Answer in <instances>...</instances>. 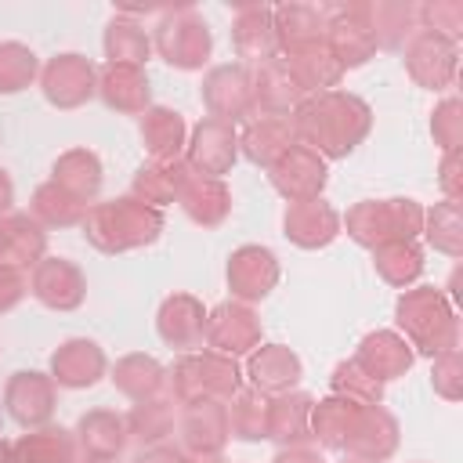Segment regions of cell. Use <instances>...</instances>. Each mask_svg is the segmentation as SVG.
<instances>
[{
    "label": "cell",
    "instance_id": "cell-40",
    "mask_svg": "<svg viewBox=\"0 0 463 463\" xmlns=\"http://www.w3.org/2000/svg\"><path fill=\"white\" fill-rule=\"evenodd\" d=\"M76 438L87 449V456H119V449L127 445V423L109 409H94L80 420Z\"/></svg>",
    "mask_w": 463,
    "mask_h": 463
},
{
    "label": "cell",
    "instance_id": "cell-36",
    "mask_svg": "<svg viewBox=\"0 0 463 463\" xmlns=\"http://www.w3.org/2000/svg\"><path fill=\"white\" fill-rule=\"evenodd\" d=\"M112 383H116V391H123L127 398L148 402V398H159V391H163V383H166V373H163V365H159L156 358H148V354H127V358L116 362Z\"/></svg>",
    "mask_w": 463,
    "mask_h": 463
},
{
    "label": "cell",
    "instance_id": "cell-46",
    "mask_svg": "<svg viewBox=\"0 0 463 463\" xmlns=\"http://www.w3.org/2000/svg\"><path fill=\"white\" fill-rule=\"evenodd\" d=\"M423 232L430 239L434 250L449 253V257H459L463 250V217H459V203H434L430 213H423Z\"/></svg>",
    "mask_w": 463,
    "mask_h": 463
},
{
    "label": "cell",
    "instance_id": "cell-3",
    "mask_svg": "<svg viewBox=\"0 0 463 463\" xmlns=\"http://www.w3.org/2000/svg\"><path fill=\"white\" fill-rule=\"evenodd\" d=\"M394 315L409 336V347H420L423 354H441V351L456 347L459 326H456V311L441 289H434V286L405 289L398 297Z\"/></svg>",
    "mask_w": 463,
    "mask_h": 463
},
{
    "label": "cell",
    "instance_id": "cell-28",
    "mask_svg": "<svg viewBox=\"0 0 463 463\" xmlns=\"http://www.w3.org/2000/svg\"><path fill=\"white\" fill-rule=\"evenodd\" d=\"M188 177H192V166L184 159H152L134 177V199H141V203L159 210V206H166V203H174L181 195Z\"/></svg>",
    "mask_w": 463,
    "mask_h": 463
},
{
    "label": "cell",
    "instance_id": "cell-32",
    "mask_svg": "<svg viewBox=\"0 0 463 463\" xmlns=\"http://www.w3.org/2000/svg\"><path fill=\"white\" fill-rule=\"evenodd\" d=\"M98 90L109 109H119V112L148 109V80L141 65H105L98 76Z\"/></svg>",
    "mask_w": 463,
    "mask_h": 463
},
{
    "label": "cell",
    "instance_id": "cell-44",
    "mask_svg": "<svg viewBox=\"0 0 463 463\" xmlns=\"http://www.w3.org/2000/svg\"><path fill=\"white\" fill-rule=\"evenodd\" d=\"M264 420H268V398L253 387H239L232 394V405H228V434L242 438V441H257L264 438Z\"/></svg>",
    "mask_w": 463,
    "mask_h": 463
},
{
    "label": "cell",
    "instance_id": "cell-13",
    "mask_svg": "<svg viewBox=\"0 0 463 463\" xmlns=\"http://www.w3.org/2000/svg\"><path fill=\"white\" fill-rule=\"evenodd\" d=\"M344 449L354 459L365 463H380L398 449V420L383 409V405H362L354 412V423L344 438Z\"/></svg>",
    "mask_w": 463,
    "mask_h": 463
},
{
    "label": "cell",
    "instance_id": "cell-59",
    "mask_svg": "<svg viewBox=\"0 0 463 463\" xmlns=\"http://www.w3.org/2000/svg\"><path fill=\"white\" fill-rule=\"evenodd\" d=\"M83 463H119V459L116 456H87Z\"/></svg>",
    "mask_w": 463,
    "mask_h": 463
},
{
    "label": "cell",
    "instance_id": "cell-17",
    "mask_svg": "<svg viewBox=\"0 0 463 463\" xmlns=\"http://www.w3.org/2000/svg\"><path fill=\"white\" fill-rule=\"evenodd\" d=\"M33 293L54 311H72V307H80V300L87 293V279L72 260L47 257L33 268Z\"/></svg>",
    "mask_w": 463,
    "mask_h": 463
},
{
    "label": "cell",
    "instance_id": "cell-16",
    "mask_svg": "<svg viewBox=\"0 0 463 463\" xmlns=\"http://www.w3.org/2000/svg\"><path fill=\"white\" fill-rule=\"evenodd\" d=\"M177 430L188 456H217L228 441V409L221 402H192L184 405Z\"/></svg>",
    "mask_w": 463,
    "mask_h": 463
},
{
    "label": "cell",
    "instance_id": "cell-1",
    "mask_svg": "<svg viewBox=\"0 0 463 463\" xmlns=\"http://www.w3.org/2000/svg\"><path fill=\"white\" fill-rule=\"evenodd\" d=\"M369 105L344 90H322L300 98L289 123L300 145L315 148L318 156H347L365 134H369Z\"/></svg>",
    "mask_w": 463,
    "mask_h": 463
},
{
    "label": "cell",
    "instance_id": "cell-57",
    "mask_svg": "<svg viewBox=\"0 0 463 463\" xmlns=\"http://www.w3.org/2000/svg\"><path fill=\"white\" fill-rule=\"evenodd\" d=\"M181 463H221L217 456H181Z\"/></svg>",
    "mask_w": 463,
    "mask_h": 463
},
{
    "label": "cell",
    "instance_id": "cell-29",
    "mask_svg": "<svg viewBox=\"0 0 463 463\" xmlns=\"http://www.w3.org/2000/svg\"><path fill=\"white\" fill-rule=\"evenodd\" d=\"M242 152L260 163V166H271L282 152H289L297 145V134H293V123L289 116H257L246 123L242 137H239Z\"/></svg>",
    "mask_w": 463,
    "mask_h": 463
},
{
    "label": "cell",
    "instance_id": "cell-18",
    "mask_svg": "<svg viewBox=\"0 0 463 463\" xmlns=\"http://www.w3.org/2000/svg\"><path fill=\"white\" fill-rule=\"evenodd\" d=\"M232 43H235L239 58H250L260 65L279 58V36H275V22H271V7L239 4L235 22H232Z\"/></svg>",
    "mask_w": 463,
    "mask_h": 463
},
{
    "label": "cell",
    "instance_id": "cell-37",
    "mask_svg": "<svg viewBox=\"0 0 463 463\" xmlns=\"http://www.w3.org/2000/svg\"><path fill=\"white\" fill-rule=\"evenodd\" d=\"M14 463H76V441L61 427H40L22 434L14 445Z\"/></svg>",
    "mask_w": 463,
    "mask_h": 463
},
{
    "label": "cell",
    "instance_id": "cell-23",
    "mask_svg": "<svg viewBox=\"0 0 463 463\" xmlns=\"http://www.w3.org/2000/svg\"><path fill=\"white\" fill-rule=\"evenodd\" d=\"M156 326L170 347H199L206 333V311L192 293H174L159 304Z\"/></svg>",
    "mask_w": 463,
    "mask_h": 463
},
{
    "label": "cell",
    "instance_id": "cell-38",
    "mask_svg": "<svg viewBox=\"0 0 463 463\" xmlns=\"http://www.w3.org/2000/svg\"><path fill=\"white\" fill-rule=\"evenodd\" d=\"M416 7L409 0H380L369 4V25H373V40L376 47H402L412 33H416Z\"/></svg>",
    "mask_w": 463,
    "mask_h": 463
},
{
    "label": "cell",
    "instance_id": "cell-34",
    "mask_svg": "<svg viewBox=\"0 0 463 463\" xmlns=\"http://www.w3.org/2000/svg\"><path fill=\"white\" fill-rule=\"evenodd\" d=\"M51 181L61 184V188H65L69 195H76L80 203H87V199H94L98 188H101V163H98V156L87 152V148H69V152L58 156Z\"/></svg>",
    "mask_w": 463,
    "mask_h": 463
},
{
    "label": "cell",
    "instance_id": "cell-30",
    "mask_svg": "<svg viewBox=\"0 0 463 463\" xmlns=\"http://www.w3.org/2000/svg\"><path fill=\"white\" fill-rule=\"evenodd\" d=\"M311 394L304 391H282L268 402V420H264V438L275 441H304L311 434Z\"/></svg>",
    "mask_w": 463,
    "mask_h": 463
},
{
    "label": "cell",
    "instance_id": "cell-33",
    "mask_svg": "<svg viewBox=\"0 0 463 463\" xmlns=\"http://www.w3.org/2000/svg\"><path fill=\"white\" fill-rule=\"evenodd\" d=\"M141 141L152 159H181L184 148V119L174 109H145L141 116Z\"/></svg>",
    "mask_w": 463,
    "mask_h": 463
},
{
    "label": "cell",
    "instance_id": "cell-58",
    "mask_svg": "<svg viewBox=\"0 0 463 463\" xmlns=\"http://www.w3.org/2000/svg\"><path fill=\"white\" fill-rule=\"evenodd\" d=\"M0 463H14V449L7 441H0Z\"/></svg>",
    "mask_w": 463,
    "mask_h": 463
},
{
    "label": "cell",
    "instance_id": "cell-27",
    "mask_svg": "<svg viewBox=\"0 0 463 463\" xmlns=\"http://www.w3.org/2000/svg\"><path fill=\"white\" fill-rule=\"evenodd\" d=\"M286 65H289V72H293V80H297V87H300L304 94H307V90H311V94H322V90L336 87L340 76H344L340 61L333 58V51H329L322 40L286 51Z\"/></svg>",
    "mask_w": 463,
    "mask_h": 463
},
{
    "label": "cell",
    "instance_id": "cell-26",
    "mask_svg": "<svg viewBox=\"0 0 463 463\" xmlns=\"http://www.w3.org/2000/svg\"><path fill=\"white\" fill-rule=\"evenodd\" d=\"M47 250V232L29 213H4L0 217V260L4 264H40Z\"/></svg>",
    "mask_w": 463,
    "mask_h": 463
},
{
    "label": "cell",
    "instance_id": "cell-11",
    "mask_svg": "<svg viewBox=\"0 0 463 463\" xmlns=\"http://www.w3.org/2000/svg\"><path fill=\"white\" fill-rule=\"evenodd\" d=\"M203 336L217 354L235 358V354H246L260 344V322L246 304L228 300V304H217L206 315V333Z\"/></svg>",
    "mask_w": 463,
    "mask_h": 463
},
{
    "label": "cell",
    "instance_id": "cell-31",
    "mask_svg": "<svg viewBox=\"0 0 463 463\" xmlns=\"http://www.w3.org/2000/svg\"><path fill=\"white\" fill-rule=\"evenodd\" d=\"M177 203L184 206V213H188L195 224L213 228V224H221V221L228 217V210H232V192L224 188V181H221V177L192 174V177H188V184L181 188Z\"/></svg>",
    "mask_w": 463,
    "mask_h": 463
},
{
    "label": "cell",
    "instance_id": "cell-24",
    "mask_svg": "<svg viewBox=\"0 0 463 463\" xmlns=\"http://www.w3.org/2000/svg\"><path fill=\"white\" fill-rule=\"evenodd\" d=\"M246 376L253 380V391L282 394V391H293V383L300 380V358L282 344H264V347L250 351Z\"/></svg>",
    "mask_w": 463,
    "mask_h": 463
},
{
    "label": "cell",
    "instance_id": "cell-2",
    "mask_svg": "<svg viewBox=\"0 0 463 463\" xmlns=\"http://www.w3.org/2000/svg\"><path fill=\"white\" fill-rule=\"evenodd\" d=\"M159 232H163V213L134 195L94 203L83 217V235L105 253L137 250V246L152 242Z\"/></svg>",
    "mask_w": 463,
    "mask_h": 463
},
{
    "label": "cell",
    "instance_id": "cell-55",
    "mask_svg": "<svg viewBox=\"0 0 463 463\" xmlns=\"http://www.w3.org/2000/svg\"><path fill=\"white\" fill-rule=\"evenodd\" d=\"M134 463H181V452L170 445H148Z\"/></svg>",
    "mask_w": 463,
    "mask_h": 463
},
{
    "label": "cell",
    "instance_id": "cell-7",
    "mask_svg": "<svg viewBox=\"0 0 463 463\" xmlns=\"http://www.w3.org/2000/svg\"><path fill=\"white\" fill-rule=\"evenodd\" d=\"M156 51L177 69H195L210 54V29L192 7H174L156 25Z\"/></svg>",
    "mask_w": 463,
    "mask_h": 463
},
{
    "label": "cell",
    "instance_id": "cell-47",
    "mask_svg": "<svg viewBox=\"0 0 463 463\" xmlns=\"http://www.w3.org/2000/svg\"><path fill=\"white\" fill-rule=\"evenodd\" d=\"M333 394H344V398L362 402V405H380L383 383L373 380V376L351 358V362H340V365L333 369Z\"/></svg>",
    "mask_w": 463,
    "mask_h": 463
},
{
    "label": "cell",
    "instance_id": "cell-25",
    "mask_svg": "<svg viewBox=\"0 0 463 463\" xmlns=\"http://www.w3.org/2000/svg\"><path fill=\"white\" fill-rule=\"evenodd\" d=\"M101 373H105V354L94 340L76 336L51 354V380L61 387H90Z\"/></svg>",
    "mask_w": 463,
    "mask_h": 463
},
{
    "label": "cell",
    "instance_id": "cell-45",
    "mask_svg": "<svg viewBox=\"0 0 463 463\" xmlns=\"http://www.w3.org/2000/svg\"><path fill=\"white\" fill-rule=\"evenodd\" d=\"M373 264L391 286H409L423 271V253L412 242H383L373 250Z\"/></svg>",
    "mask_w": 463,
    "mask_h": 463
},
{
    "label": "cell",
    "instance_id": "cell-5",
    "mask_svg": "<svg viewBox=\"0 0 463 463\" xmlns=\"http://www.w3.org/2000/svg\"><path fill=\"white\" fill-rule=\"evenodd\" d=\"M170 391L181 405L192 402H224L239 391V369L235 358L217 354V351H199V354H184L174 362L170 369Z\"/></svg>",
    "mask_w": 463,
    "mask_h": 463
},
{
    "label": "cell",
    "instance_id": "cell-41",
    "mask_svg": "<svg viewBox=\"0 0 463 463\" xmlns=\"http://www.w3.org/2000/svg\"><path fill=\"white\" fill-rule=\"evenodd\" d=\"M123 423H127V438L141 445H159L174 430V409L166 398H148V402H137Z\"/></svg>",
    "mask_w": 463,
    "mask_h": 463
},
{
    "label": "cell",
    "instance_id": "cell-51",
    "mask_svg": "<svg viewBox=\"0 0 463 463\" xmlns=\"http://www.w3.org/2000/svg\"><path fill=\"white\" fill-rule=\"evenodd\" d=\"M423 22H427V29H434V33H441V36H456L459 33V25H463V4L459 0H430V4H423L420 11H416Z\"/></svg>",
    "mask_w": 463,
    "mask_h": 463
},
{
    "label": "cell",
    "instance_id": "cell-9",
    "mask_svg": "<svg viewBox=\"0 0 463 463\" xmlns=\"http://www.w3.org/2000/svg\"><path fill=\"white\" fill-rule=\"evenodd\" d=\"M203 101L210 119L235 123L239 116L253 112V72L246 65H217L203 80Z\"/></svg>",
    "mask_w": 463,
    "mask_h": 463
},
{
    "label": "cell",
    "instance_id": "cell-12",
    "mask_svg": "<svg viewBox=\"0 0 463 463\" xmlns=\"http://www.w3.org/2000/svg\"><path fill=\"white\" fill-rule=\"evenodd\" d=\"M188 148V166L192 174H203V177H221L232 170L235 163V152H239V134L232 130V123L224 119H203L195 130H192V141L184 145Z\"/></svg>",
    "mask_w": 463,
    "mask_h": 463
},
{
    "label": "cell",
    "instance_id": "cell-14",
    "mask_svg": "<svg viewBox=\"0 0 463 463\" xmlns=\"http://www.w3.org/2000/svg\"><path fill=\"white\" fill-rule=\"evenodd\" d=\"M43 94L58 109H76L94 94V69L80 54H54L40 72Z\"/></svg>",
    "mask_w": 463,
    "mask_h": 463
},
{
    "label": "cell",
    "instance_id": "cell-35",
    "mask_svg": "<svg viewBox=\"0 0 463 463\" xmlns=\"http://www.w3.org/2000/svg\"><path fill=\"white\" fill-rule=\"evenodd\" d=\"M271 22H275L279 47H286V51L304 47V43H315L326 33V18L311 4H282V7L271 11Z\"/></svg>",
    "mask_w": 463,
    "mask_h": 463
},
{
    "label": "cell",
    "instance_id": "cell-39",
    "mask_svg": "<svg viewBox=\"0 0 463 463\" xmlns=\"http://www.w3.org/2000/svg\"><path fill=\"white\" fill-rule=\"evenodd\" d=\"M362 409V402H351L344 394H329L318 405H311V434L326 445V449H344V438L354 423V412Z\"/></svg>",
    "mask_w": 463,
    "mask_h": 463
},
{
    "label": "cell",
    "instance_id": "cell-54",
    "mask_svg": "<svg viewBox=\"0 0 463 463\" xmlns=\"http://www.w3.org/2000/svg\"><path fill=\"white\" fill-rule=\"evenodd\" d=\"M271 463H326L315 449H304V445H289V449H282Z\"/></svg>",
    "mask_w": 463,
    "mask_h": 463
},
{
    "label": "cell",
    "instance_id": "cell-6",
    "mask_svg": "<svg viewBox=\"0 0 463 463\" xmlns=\"http://www.w3.org/2000/svg\"><path fill=\"white\" fill-rule=\"evenodd\" d=\"M322 18H326L322 43L333 51L340 69L362 65L373 58L376 40H373V25H369V4H362V0L333 4L329 11H322Z\"/></svg>",
    "mask_w": 463,
    "mask_h": 463
},
{
    "label": "cell",
    "instance_id": "cell-48",
    "mask_svg": "<svg viewBox=\"0 0 463 463\" xmlns=\"http://www.w3.org/2000/svg\"><path fill=\"white\" fill-rule=\"evenodd\" d=\"M33 76H36V54L14 40L0 43V90L4 94L22 90V87H29Z\"/></svg>",
    "mask_w": 463,
    "mask_h": 463
},
{
    "label": "cell",
    "instance_id": "cell-20",
    "mask_svg": "<svg viewBox=\"0 0 463 463\" xmlns=\"http://www.w3.org/2000/svg\"><path fill=\"white\" fill-rule=\"evenodd\" d=\"M282 224H286V235H289L297 246L318 250V246H326V242L336 239V232H340V213H336L329 203H322V199H300V203H289Z\"/></svg>",
    "mask_w": 463,
    "mask_h": 463
},
{
    "label": "cell",
    "instance_id": "cell-52",
    "mask_svg": "<svg viewBox=\"0 0 463 463\" xmlns=\"http://www.w3.org/2000/svg\"><path fill=\"white\" fill-rule=\"evenodd\" d=\"M25 293V279L22 268L14 264H0V311H11Z\"/></svg>",
    "mask_w": 463,
    "mask_h": 463
},
{
    "label": "cell",
    "instance_id": "cell-43",
    "mask_svg": "<svg viewBox=\"0 0 463 463\" xmlns=\"http://www.w3.org/2000/svg\"><path fill=\"white\" fill-rule=\"evenodd\" d=\"M109 65H141L148 58V36L134 18H112L105 29Z\"/></svg>",
    "mask_w": 463,
    "mask_h": 463
},
{
    "label": "cell",
    "instance_id": "cell-21",
    "mask_svg": "<svg viewBox=\"0 0 463 463\" xmlns=\"http://www.w3.org/2000/svg\"><path fill=\"white\" fill-rule=\"evenodd\" d=\"M354 362L373 376V380H398L405 376V369L412 365V347L405 336L391 333V329H376L358 344Z\"/></svg>",
    "mask_w": 463,
    "mask_h": 463
},
{
    "label": "cell",
    "instance_id": "cell-19",
    "mask_svg": "<svg viewBox=\"0 0 463 463\" xmlns=\"http://www.w3.org/2000/svg\"><path fill=\"white\" fill-rule=\"evenodd\" d=\"M4 402L22 427H40L54 412V380L43 373H14L7 380Z\"/></svg>",
    "mask_w": 463,
    "mask_h": 463
},
{
    "label": "cell",
    "instance_id": "cell-56",
    "mask_svg": "<svg viewBox=\"0 0 463 463\" xmlns=\"http://www.w3.org/2000/svg\"><path fill=\"white\" fill-rule=\"evenodd\" d=\"M11 195H14V192H11V181H7V174L0 170V213L11 206Z\"/></svg>",
    "mask_w": 463,
    "mask_h": 463
},
{
    "label": "cell",
    "instance_id": "cell-60",
    "mask_svg": "<svg viewBox=\"0 0 463 463\" xmlns=\"http://www.w3.org/2000/svg\"><path fill=\"white\" fill-rule=\"evenodd\" d=\"M347 463H365V459H347Z\"/></svg>",
    "mask_w": 463,
    "mask_h": 463
},
{
    "label": "cell",
    "instance_id": "cell-42",
    "mask_svg": "<svg viewBox=\"0 0 463 463\" xmlns=\"http://www.w3.org/2000/svg\"><path fill=\"white\" fill-rule=\"evenodd\" d=\"M33 217H36L40 224H58V228H65V224H76V221L87 217V203H80L76 195H69L61 184L47 181V184H40V188L33 192Z\"/></svg>",
    "mask_w": 463,
    "mask_h": 463
},
{
    "label": "cell",
    "instance_id": "cell-4",
    "mask_svg": "<svg viewBox=\"0 0 463 463\" xmlns=\"http://www.w3.org/2000/svg\"><path fill=\"white\" fill-rule=\"evenodd\" d=\"M344 224L354 242L376 250L383 242H412V235L423 232V210L412 199H369L351 206Z\"/></svg>",
    "mask_w": 463,
    "mask_h": 463
},
{
    "label": "cell",
    "instance_id": "cell-50",
    "mask_svg": "<svg viewBox=\"0 0 463 463\" xmlns=\"http://www.w3.org/2000/svg\"><path fill=\"white\" fill-rule=\"evenodd\" d=\"M430 380H434V391H438L441 398L459 402V394H463V362H459V347L434 354V373H430Z\"/></svg>",
    "mask_w": 463,
    "mask_h": 463
},
{
    "label": "cell",
    "instance_id": "cell-8",
    "mask_svg": "<svg viewBox=\"0 0 463 463\" xmlns=\"http://www.w3.org/2000/svg\"><path fill=\"white\" fill-rule=\"evenodd\" d=\"M456 40L434 33V29H416L405 43V69L420 87L441 90L456 80Z\"/></svg>",
    "mask_w": 463,
    "mask_h": 463
},
{
    "label": "cell",
    "instance_id": "cell-15",
    "mask_svg": "<svg viewBox=\"0 0 463 463\" xmlns=\"http://www.w3.org/2000/svg\"><path fill=\"white\" fill-rule=\"evenodd\" d=\"M279 282V260L268 246H239L228 257V289L239 300H260Z\"/></svg>",
    "mask_w": 463,
    "mask_h": 463
},
{
    "label": "cell",
    "instance_id": "cell-49",
    "mask_svg": "<svg viewBox=\"0 0 463 463\" xmlns=\"http://www.w3.org/2000/svg\"><path fill=\"white\" fill-rule=\"evenodd\" d=\"M430 130H434V141H438L445 152H456V148H459V141H463V109H459L456 98H445V101L434 109Z\"/></svg>",
    "mask_w": 463,
    "mask_h": 463
},
{
    "label": "cell",
    "instance_id": "cell-22",
    "mask_svg": "<svg viewBox=\"0 0 463 463\" xmlns=\"http://www.w3.org/2000/svg\"><path fill=\"white\" fill-rule=\"evenodd\" d=\"M304 90L297 87L286 58H271L264 65H257L253 72V109H260L264 116H286L300 105Z\"/></svg>",
    "mask_w": 463,
    "mask_h": 463
},
{
    "label": "cell",
    "instance_id": "cell-53",
    "mask_svg": "<svg viewBox=\"0 0 463 463\" xmlns=\"http://www.w3.org/2000/svg\"><path fill=\"white\" fill-rule=\"evenodd\" d=\"M441 188H445L449 203H459V192H463V184H459V148L445 152V159H441Z\"/></svg>",
    "mask_w": 463,
    "mask_h": 463
},
{
    "label": "cell",
    "instance_id": "cell-10",
    "mask_svg": "<svg viewBox=\"0 0 463 463\" xmlns=\"http://www.w3.org/2000/svg\"><path fill=\"white\" fill-rule=\"evenodd\" d=\"M271 184L279 195H286L289 203H300V199H318L322 184H326V159L307 148V145H293L289 152H282L271 166Z\"/></svg>",
    "mask_w": 463,
    "mask_h": 463
}]
</instances>
